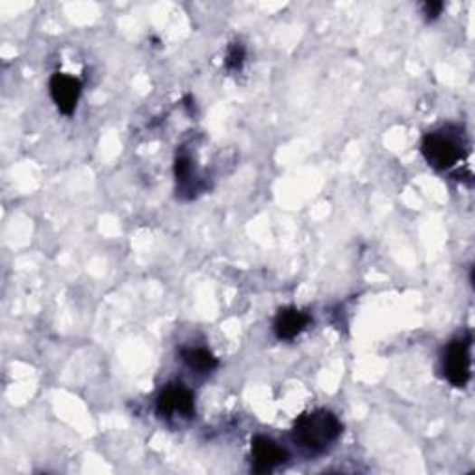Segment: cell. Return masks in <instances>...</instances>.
<instances>
[{"label":"cell","instance_id":"obj_1","mask_svg":"<svg viewBox=\"0 0 475 475\" xmlns=\"http://www.w3.org/2000/svg\"><path fill=\"white\" fill-rule=\"evenodd\" d=\"M342 434V423L331 411H314L303 414L296 420L291 436L296 444L312 453H321L328 446H333Z\"/></svg>","mask_w":475,"mask_h":475},{"label":"cell","instance_id":"obj_2","mask_svg":"<svg viewBox=\"0 0 475 475\" xmlns=\"http://www.w3.org/2000/svg\"><path fill=\"white\" fill-rule=\"evenodd\" d=\"M422 155L431 167L446 171L462 158V147L448 132H431L422 141Z\"/></svg>","mask_w":475,"mask_h":475},{"label":"cell","instance_id":"obj_3","mask_svg":"<svg viewBox=\"0 0 475 475\" xmlns=\"http://www.w3.org/2000/svg\"><path fill=\"white\" fill-rule=\"evenodd\" d=\"M470 347H471V337L466 335V337H461L450 342V346L444 351V356H442L444 377L455 388H464L471 377Z\"/></svg>","mask_w":475,"mask_h":475},{"label":"cell","instance_id":"obj_4","mask_svg":"<svg viewBox=\"0 0 475 475\" xmlns=\"http://www.w3.org/2000/svg\"><path fill=\"white\" fill-rule=\"evenodd\" d=\"M157 413L166 420L192 418L195 414L194 392L180 383L167 385L157 399Z\"/></svg>","mask_w":475,"mask_h":475},{"label":"cell","instance_id":"obj_5","mask_svg":"<svg viewBox=\"0 0 475 475\" xmlns=\"http://www.w3.org/2000/svg\"><path fill=\"white\" fill-rule=\"evenodd\" d=\"M51 97L63 116H72L77 109L81 93H82V82L75 77L63 75V72H56L49 82Z\"/></svg>","mask_w":475,"mask_h":475},{"label":"cell","instance_id":"obj_6","mask_svg":"<svg viewBox=\"0 0 475 475\" xmlns=\"http://www.w3.org/2000/svg\"><path fill=\"white\" fill-rule=\"evenodd\" d=\"M251 459L254 473H268L280 466L288 459V453L271 438L254 436L251 442Z\"/></svg>","mask_w":475,"mask_h":475},{"label":"cell","instance_id":"obj_7","mask_svg":"<svg viewBox=\"0 0 475 475\" xmlns=\"http://www.w3.org/2000/svg\"><path fill=\"white\" fill-rule=\"evenodd\" d=\"M309 321L310 318L294 307L280 309L273 321V331L279 340H294L298 335L305 331Z\"/></svg>","mask_w":475,"mask_h":475},{"label":"cell","instance_id":"obj_8","mask_svg":"<svg viewBox=\"0 0 475 475\" xmlns=\"http://www.w3.org/2000/svg\"><path fill=\"white\" fill-rule=\"evenodd\" d=\"M180 358L192 372H197V374H208L217 368V358L204 347L182 349Z\"/></svg>","mask_w":475,"mask_h":475},{"label":"cell","instance_id":"obj_9","mask_svg":"<svg viewBox=\"0 0 475 475\" xmlns=\"http://www.w3.org/2000/svg\"><path fill=\"white\" fill-rule=\"evenodd\" d=\"M175 176H176V182H178L180 190H188L190 194L197 192L195 186H194L195 178H192L194 176V166H192L188 157H176V160H175Z\"/></svg>","mask_w":475,"mask_h":475},{"label":"cell","instance_id":"obj_10","mask_svg":"<svg viewBox=\"0 0 475 475\" xmlns=\"http://www.w3.org/2000/svg\"><path fill=\"white\" fill-rule=\"evenodd\" d=\"M245 60V49L240 43H233L227 54V67L229 69H240Z\"/></svg>","mask_w":475,"mask_h":475},{"label":"cell","instance_id":"obj_11","mask_svg":"<svg viewBox=\"0 0 475 475\" xmlns=\"http://www.w3.org/2000/svg\"><path fill=\"white\" fill-rule=\"evenodd\" d=\"M442 10H444V5L438 3V0H429V3L423 5V14L429 21H434L438 15L442 14Z\"/></svg>","mask_w":475,"mask_h":475}]
</instances>
